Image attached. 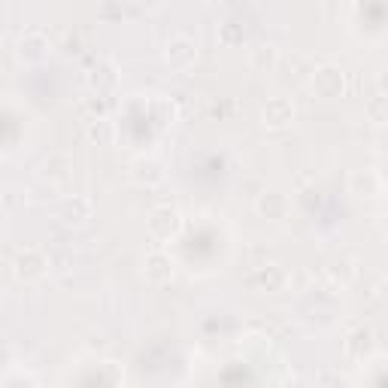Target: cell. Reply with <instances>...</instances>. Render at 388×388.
I'll return each mask as SVG.
<instances>
[{
	"label": "cell",
	"mask_w": 388,
	"mask_h": 388,
	"mask_svg": "<svg viewBox=\"0 0 388 388\" xmlns=\"http://www.w3.org/2000/svg\"><path fill=\"white\" fill-rule=\"evenodd\" d=\"M143 4H149V6H158V4H164V0H143Z\"/></svg>",
	"instance_id": "5"
},
{
	"label": "cell",
	"mask_w": 388,
	"mask_h": 388,
	"mask_svg": "<svg viewBox=\"0 0 388 388\" xmlns=\"http://www.w3.org/2000/svg\"><path fill=\"white\" fill-rule=\"evenodd\" d=\"M76 207H79V210H83V216H79V219H85V216H88V200H79V198H76ZM64 216H67V222H76V210H73V207H70V203H67Z\"/></svg>",
	"instance_id": "4"
},
{
	"label": "cell",
	"mask_w": 388,
	"mask_h": 388,
	"mask_svg": "<svg viewBox=\"0 0 388 388\" xmlns=\"http://www.w3.org/2000/svg\"><path fill=\"white\" fill-rule=\"evenodd\" d=\"M194 58H198V52H194V43L186 37H176L173 43L167 46V61L173 67H188L194 64Z\"/></svg>",
	"instance_id": "2"
},
{
	"label": "cell",
	"mask_w": 388,
	"mask_h": 388,
	"mask_svg": "<svg viewBox=\"0 0 388 388\" xmlns=\"http://www.w3.org/2000/svg\"><path fill=\"white\" fill-rule=\"evenodd\" d=\"M313 88L319 91L322 97H337L343 91V70H337V67H325L315 73L313 79Z\"/></svg>",
	"instance_id": "1"
},
{
	"label": "cell",
	"mask_w": 388,
	"mask_h": 388,
	"mask_svg": "<svg viewBox=\"0 0 388 388\" xmlns=\"http://www.w3.org/2000/svg\"><path fill=\"white\" fill-rule=\"evenodd\" d=\"M291 104L289 100H270L267 107H264V121L273 128H282V125H289L291 121Z\"/></svg>",
	"instance_id": "3"
}]
</instances>
